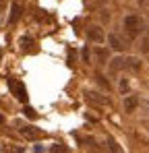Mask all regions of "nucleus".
Listing matches in <instances>:
<instances>
[{"label":"nucleus","mask_w":149,"mask_h":153,"mask_svg":"<svg viewBox=\"0 0 149 153\" xmlns=\"http://www.w3.org/2000/svg\"><path fill=\"white\" fill-rule=\"evenodd\" d=\"M118 89H120V93H124V95L128 93V89H130V83H128V79H126V76H122V79H120V83H118Z\"/></svg>","instance_id":"12"},{"label":"nucleus","mask_w":149,"mask_h":153,"mask_svg":"<svg viewBox=\"0 0 149 153\" xmlns=\"http://www.w3.org/2000/svg\"><path fill=\"white\" fill-rule=\"evenodd\" d=\"M87 37H89V42H93V44H101V42L106 39L101 27H98V25H91L87 29Z\"/></svg>","instance_id":"2"},{"label":"nucleus","mask_w":149,"mask_h":153,"mask_svg":"<svg viewBox=\"0 0 149 153\" xmlns=\"http://www.w3.org/2000/svg\"><path fill=\"white\" fill-rule=\"evenodd\" d=\"M4 6H6V0H0V13L4 10Z\"/></svg>","instance_id":"19"},{"label":"nucleus","mask_w":149,"mask_h":153,"mask_svg":"<svg viewBox=\"0 0 149 153\" xmlns=\"http://www.w3.org/2000/svg\"><path fill=\"white\" fill-rule=\"evenodd\" d=\"M137 105H139V97H137V95H128V97L124 100V110H126L128 114H133V112L137 110Z\"/></svg>","instance_id":"7"},{"label":"nucleus","mask_w":149,"mask_h":153,"mask_svg":"<svg viewBox=\"0 0 149 153\" xmlns=\"http://www.w3.org/2000/svg\"><path fill=\"white\" fill-rule=\"evenodd\" d=\"M124 68V58H114L112 64H110V75H116L118 71Z\"/></svg>","instance_id":"10"},{"label":"nucleus","mask_w":149,"mask_h":153,"mask_svg":"<svg viewBox=\"0 0 149 153\" xmlns=\"http://www.w3.org/2000/svg\"><path fill=\"white\" fill-rule=\"evenodd\" d=\"M108 145H110V149H114V151H120V147H118V143H116V141H112V139H110V141H108Z\"/></svg>","instance_id":"15"},{"label":"nucleus","mask_w":149,"mask_h":153,"mask_svg":"<svg viewBox=\"0 0 149 153\" xmlns=\"http://www.w3.org/2000/svg\"><path fill=\"white\" fill-rule=\"evenodd\" d=\"M141 52L149 54V35H143V39H141Z\"/></svg>","instance_id":"13"},{"label":"nucleus","mask_w":149,"mask_h":153,"mask_svg":"<svg viewBox=\"0 0 149 153\" xmlns=\"http://www.w3.org/2000/svg\"><path fill=\"white\" fill-rule=\"evenodd\" d=\"M99 2H106V0H99Z\"/></svg>","instance_id":"20"},{"label":"nucleus","mask_w":149,"mask_h":153,"mask_svg":"<svg viewBox=\"0 0 149 153\" xmlns=\"http://www.w3.org/2000/svg\"><path fill=\"white\" fill-rule=\"evenodd\" d=\"M10 89L17 93V97H19L21 102H25V100H27V95H25V89H23V85H21V83H17V81H10Z\"/></svg>","instance_id":"9"},{"label":"nucleus","mask_w":149,"mask_h":153,"mask_svg":"<svg viewBox=\"0 0 149 153\" xmlns=\"http://www.w3.org/2000/svg\"><path fill=\"white\" fill-rule=\"evenodd\" d=\"M19 17H21V6L19 4H13V10H10V23H17L19 21Z\"/></svg>","instance_id":"11"},{"label":"nucleus","mask_w":149,"mask_h":153,"mask_svg":"<svg viewBox=\"0 0 149 153\" xmlns=\"http://www.w3.org/2000/svg\"><path fill=\"white\" fill-rule=\"evenodd\" d=\"M137 4L141 10H149V0H137Z\"/></svg>","instance_id":"14"},{"label":"nucleus","mask_w":149,"mask_h":153,"mask_svg":"<svg viewBox=\"0 0 149 153\" xmlns=\"http://www.w3.org/2000/svg\"><path fill=\"white\" fill-rule=\"evenodd\" d=\"M0 56H2V54H0Z\"/></svg>","instance_id":"21"},{"label":"nucleus","mask_w":149,"mask_h":153,"mask_svg":"<svg viewBox=\"0 0 149 153\" xmlns=\"http://www.w3.org/2000/svg\"><path fill=\"white\" fill-rule=\"evenodd\" d=\"M93 58H95L98 64H106L108 58H110V50H108V48H98V46H95V50H93Z\"/></svg>","instance_id":"5"},{"label":"nucleus","mask_w":149,"mask_h":153,"mask_svg":"<svg viewBox=\"0 0 149 153\" xmlns=\"http://www.w3.org/2000/svg\"><path fill=\"white\" fill-rule=\"evenodd\" d=\"M124 68H126V71H139V68H141V60L128 56V58H124Z\"/></svg>","instance_id":"8"},{"label":"nucleus","mask_w":149,"mask_h":153,"mask_svg":"<svg viewBox=\"0 0 149 153\" xmlns=\"http://www.w3.org/2000/svg\"><path fill=\"white\" fill-rule=\"evenodd\" d=\"M87 100L91 103H95V105H104V108L110 105V100H108V97H104V95H99V93H93V91L87 93Z\"/></svg>","instance_id":"6"},{"label":"nucleus","mask_w":149,"mask_h":153,"mask_svg":"<svg viewBox=\"0 0 149 153\" xmlns=\"http://www.w3.org/2000/svg\"><path fill=\"white\" fill-rule=\"evenodd\" d=\"M108 44L112 46V50H116V52H122L124 48H126V42H124L118 33H110V35H108Z\"/></svg>","instance_id":"3"},{"label":"nucleus","mask_w":149,"mask_h":153,"mask_svg":"<svg viewBox=\"0 0 149 153\" xmlns=\"http://www.w3.org/2000/svg\"><path fill=\"white\" fill-rule=\"evenodd\" d=\"M95 79H98V81H99V85H101V87H106V89H108V83L104 81V76H95Z\"/></svg>","instance_id":"18"},{"label":"nucleus","mask_w":149,"mask_h":153,"mask_svg":"<svg viewBox=\"0 0 149 153\" xmlns=\"http://www.w3.org/2000/svg\"><path fill=\"white\" fill-rule=\"evenodd\" d=\"M124 29L130 37H137L139 33H143L145 29V21L139 17V15H126L124 17Z\"/></svg>","instance_id":"1"},{"label":"nucleus","mask_w":149,"mask_h":153,"mask_svg":"<svg viewBox=\"0 0 149 153\" xmlns=\"http://www.w3.org/2000/svg\"><path fill=\"white\" fill-rule=\"evenodd\" d=\"M21 134H23L25 139H29V141H37V139L44 137V132H42L39 128H35V126H23L21 128Z\"/></svg>","instance_id":"4"},{"label":"nucleus","mask_w":149,"mask_h":153,"mask_svg":"<svg viewBox=\"0 0 149 153\" xmlns=\"http://www.w3.org/2000/svg\"><path fill=\"white\" fill-rule=\"evenodd\" d=\"M23 112H25V116H29V118H35V112H33L31 108H25Z\"/></svg>","instance_id":"16"},{"label":"nucleus","mask_w":149,"mask_h":153,"mask_svg":"<svg viewBox=\"0 0 149 153\" xmlns=\"http://www.w3.org/2000/svg\"><path fill=\"white\" fill-rule=\"evenodd\" d=\"M50 151H54V153H58V151H66V147H62V145H54Z\"/></svg>","instance_id":"17"}]
</instances>
